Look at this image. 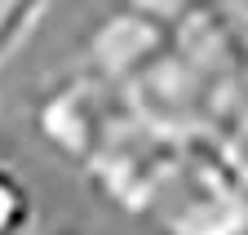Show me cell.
<instances>
[{
	"mask_svg": "<svg viewBox=\"0 0 248 235\" xmlns=\"http://www.w3.org/2000/svg\"><path fill=\"white\" fill-rule=\"evenodd\" d=\"M53 9V0H0V63L36 36V27L45 22V14Z\"/></svg>",
	"mask_w": 248,
	"mask_h": 235,
	"instance_id": "277c9868",
	"label": "cell"
},
{
	"mask_svg": "<svg viewBox=\"0 0 248 235\" xmlns=\"http://www.w3.org/2000/svg\"><path fill=\"white\" fill-rule=\"evenodd\" d=\"M49 235H89V231H84V226H53Z\"/></svg>",
	"mask_w": 248,
	"mask_h": 235,
	"instance_id": "8992f818",
	"label": "cell"
},
{
	"mask_svg": "<svg viewBox=\"0 0 248 235\" xmlns=\"http://www.w3.org/2000/svg\"><path fill=\"white\" fill-rule=\"evenodd\" d=\"M120 5H133V9H146V14H160V18H186L204 5H217V0H120Z\"/></svg>",
	"mask_w": 248,
	"mask_h": 235,
	"instance_id": "5b68a950",
	"label": "cell"
},
{
	"mask_svg": "<svg viewBox=\"0 0 248 235\" xmlns=\"http://www.w3.org/2000/svg\"><path fill=\"white\" fill-rule=\"evenodd\" d=\"M31 222H36V191L9 160H0V235H27Z\"/></svg>",
	"mask_w": 248,
	"mask_h": 235,
	"instance_id": "3957f363",
	"label": "cell"
},
{
	"mask_svg": "<svg viewBox=\"0 0 248 235\" xmlns=\"http://www.w3.org/2000/svg\"><path fill=\"white\" fill-rule=\"evenodd\" d=\"M124 111H129V98L115 84H107L93 67L80 63L71 71H58L53 80H45V89H36L31 129L40 133V142L62 164H71L80 173Z\"/></svg>",
	"mask_w": 248,
	"mask_h": 235,
	"instance_id": "7a4b0ae2",
	"label": "cell"
},
{
	"mask_svg": "<svg viewBox=\"0 0 248 235\" xmlns=\"http://www.w3.org/2000/svg\"><path fill=\"white\" fill-rule=\"evenodd\" d=\"M129 218L155 235H248V160L222 133H173Z\"/></svg>",
	"mask_w": 248,
	"mask_h": 235,
	"instance_id": "6da1fadb",
	"label": "cell"
},
{
	"mask_svg": "<svg viewBox=\"0 0 248 235\" xmlns=\"http://www.w3.org/2000/svg\"><path fill=\"white\" fill-rule=\"evenodd\" d=\"M244 5H248V0H244Z\"/></svg>",
	"mask_w": 248,
	"mask_h": 235,
	"instance_id": "52a82bcc",
	"label": "cell"
}]
</instances>
